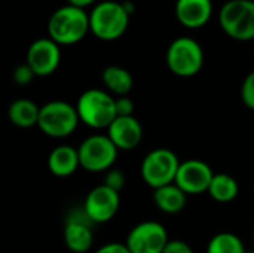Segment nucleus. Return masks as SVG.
<instances>
[{
	"mask_svg": "<svg viewBox=\"0 0 254 253\" xmlns=\"http://www.w3.org/2000/svg\"><path fill=\"white\" fill-rule=\"evenodd\" d=\"M89 31V13L71 4L58 7L48 19L49 37L60 46L76 45Z\"/></svg>",
	"mask_w": 254,
	"mask_h": 253,
	"instance_id": "obj_1",
	"label": "nucleus"
},
{
	"mask_svg": "<svg viewBox=\"0 0 254 253\" xmlns=\"http://www.w3.org/2000/svg\"><path fill=\"white\" fill-rule=\"evenodd\" d=\"M91 33L100 40H116L125 34L129 25V10L124 3L106 0L97 3L89 12Z\"/></svg>",
	"mask_w": 254,
	"mask_h": 253,
	"instance_id": "obj_2",
	"label": "nucleus"
},
{
	"mask_svg": "<svg viewBox=\"0 0 254 253\" xmlns=\"http://www.w3.org/2000/svg\"><path fill=\"white\" fill-rule=\"evenodd\" d=\"M80 121L95 130H107L118 118L116 97L98 88L86 89L80 94L76 103Z\"/></svg>",
	"mask_w": 254,
	"mask_h": 253,
	"instance_id": "obj_3",
	"label": "nucleus"
},
{
	"mask_svg": "<svg viewBox=\"0 0 254 253\" xmlns=\"http://www.w3.org/2000/svg\"><path fill=\"white\" fill-rule=\"evenodd\" d=\"M165 60L176 76L192 78L204 67V49L193 37L182 36L170 43Z\"/></svg>",
	"mask_w": 254,
	"mask_h": 253,
	"instance_id": "obj_4",
	"label": "nucleus"
},
{
	"mask_svg": "<svg viewBox=\"0 0 254 253\" xmlns=\"http://www.w3.org/2000/svg\"><path fill=\"white\" fill-rule=\"evenodd\" d=\"M80 122L76 106L63 100H54L40 107L37 127L43 134L54 139H64L74 133Z\"/></svg>",
	"mask_w": 254,
	"mask_h": 253,
	"instance_id": "obj_5",
	"label": "nucleus"
},
{
	"mask_svg": "<svg viewBox=\"0 0 254 253\" xmlns=\"http://www.w3.org/2000/svg\"><path fill=\"white\" fill-rule=\"evenodd\" d=\"M219 24L235 40H254V0L226 1L219 10Z\"/></svg>",
	"mask_w": 254,
	"mask_h": 253,
	"instance_id": "obj_6",
	"label": "nucleus"
},
{
	"mask_svg": "<svg viewBox=\"0 0 254 253\" xmlns=\"http://www.w3.org/2000/svg\"><path fill=\"white\" fill-rule=\"evenodd\" d=\"M180 164L179 157L171 149H153L141 163V177L153 189L176 183Z\"/></svg>",
	"mask_w": 254,
	"mask_h": 253,
	"instance_id": "obj_7",
	"label": "nucleus"
},
{
	"mask_svg": "<svg viewBox=\"0 0 254 253\" xmlns=\"http://www.w3.org/2000/svg\"><path fill=\"white\" fill-rule=\"evenodd\" d=\"M80 167L89 173L109 171L116 163L119 149L107 134H94L86 137L77 148Z\"/></svg>",
	"mask_w": 254,
	"mask_h": 253,
	"instance_id": "obj_8",
	"label": "nucleus"
},
{
	"mask_svg": "<svg viewBox=\"0 0 254 253\" xmlns=\"http://www.w3.org/2000/svg\"><path fill=\"white\" fill-rule=\"evenodd\" d=\"M168 242V233L162 224L144 221L128 233L125 245L131 253H162Z\"/></svg>",
	"mask_w": 254,
	"mask_h": 253,
	"instance_id": "obj_9",
	"label": "nucleus"
},
{
	"mask_svg": "<svg viewBox=\"0 0 254 253\" xmlns=\"http://www.w3.org/2000/svg\"><path fill=\"white\" fill-rule=\"evenodd\" d=\"M121 207L119 192L106 185H98L89 191L83 203V212L92 224H106L112 221Z\"/></svg>",
	"mask_w": 254,
	"mask_h": 253,
	"instance_id": "obj_10",
	"label": "nucleus"
},
{
	"mask_svg": "<svg viewBox=\"0 0 254 253\" xmlns=\"http://www.w3.org/2000/svg\"><path fill=\"white\" fill-rule=\"evenodd\" d=\"M214 177L211 167L202 160H188L180 164L176 185L186 195H199L208 192L210 183Z\"/></svg>",
	"mask_w": 254,
	"mask_h": 253,
	"instance_id": "obj_11",
	"label": "nucleus"
},
{
	"mask_svg": "<svg viewBox=\"0 0 254 253\" xmlns=\"http://www.w3.org/2000/svg\"><path fill=\"white\" fill-rule=\"evenodd\" d=\"M61 63V46L51 37L36 39L27 51V64L36 76L52 75Z\"/></svg>",
	"mask_w": 254,
	"mask_h": 253,
	"instance_id": "obj_12",
	"label": "nucleus"
},
{
	"mask_svg": "<svg viewBox=\"0 0 254 253\" xmlns=\"http://www.w3.org/2000/svg\"><path fill=\"white\" fill-rule=\"evenodd\" d=\"M92 222L83 212H73L65 222L64 243L67 249L73 253H86L94 243V233L91 228Z\"/></svg>",
	"mask_w": 254,
	"mask_h": 253,
	"instance_id": "obj_13",
	"label": "nucleus"
},
{
	"mask_svg": "<svg viewBox=\"0 0 254 253\" xmlns=\"http://www.w3.org/2000/svg\"><path fill=\"white\" fill-rule=\"evenodd\" d=\"M107 136L119 151H131L141 143L143 127L134 115L118 116L107 128Z\"/></svg>",
	"mask_w": 254,
	"mask_h": 253,
	"instance_id": "obj_14",
	"label": "nucleus"
},
{
	"mask_svg": "<svg viewBox=\"0 0 254 253\" xmlns=\"http://www.w3.org/2000/svg\"><path fill=\"white\" fill-rule=\"evenodd\" d=\"M176 16L186 28H201L213 16V0H177Z\"/></svg>",
	"mask_w": 254,
	"mask_h": 253,
	"instance_id": "obj_15",
	"label": "nucleus"
},
{
	"mask_svg": "<svg viewBox=\"0 0 254 253\" xmlns=\"http://www.w3.org/2000/svg\"><path fill=\"white\" fill-rule=\"evenodd\" d=\"M80 167L77 149L60 145L52 149L48 157V169L57 177H68Z\"/></svg>",
	"mask_w": 254,
	"mask_h": 253,
	"instance_id": "obj_16",
	"label": "nucleus"
},
{
	"mask_svg": "<svg viewBox=\"0 0 254 253\" xmlns=\"http://www.w3.org/2000/svg\"><path fill=\"white\" fill-rule=\"evenodd\" d=\"M40 106H37L33 100L18 98L10 103L7 109L9 121L19 128H30L39 124Z\"/></svg>",
	"mask_w": 254,
	"mask_h": 253,
	"instance_id": "obj_17",
	"label": "nucleus"
},
{
	"mask_svg": "<svg viewBox=\"0 0 254 253\" xmlns=\"http://www.w3.org/2000/svg\"><path fill=\"white\" fill-rule=\"evenodd\" d=\"M153 191H155L153 201L161 212L167 215H176L185 209L188 195L176 183H171V185H167Z\"/></svg>",
	"mask_w": 254,
	"mask_h": 253,
	"instance_id": "obj_18",
	"label": "nucleus"
},
{
	"mask_svg": "<svg viewBox=\"0 0 254 253\" xmlns=\"http://www.w3.org/2000/svg\"><path fill=\"white\" fill-rule=\"evenodd\" d=\"M104 86L116 97H125L134 86L132 75L121 66H109L101 75Z\"/></svg>",
	"mask_w": 254,
	"mask_h": 253,
	"instance_id": "obj_19",
	"label": "nucleus"
},
{
	"mask_svg": "<svg viewBox=\"0 0 254 253\" xmlns=\"http://www.w3.org/2000/svg\"><path fill=\"white\" fill-rule=\"evenodd\" d=\"M208 194L217 203H231L238 197L240 185L235 177L226 173H217L210 183Z\"/></svg>",
	"mask_w": 254,
	"mask_h": 253,
	"instance_id": "obj_20",
	"label": "nucleus"
},
{
	"mask_svg": "<svg viewBox=\"0 0 254 253\" xmlns=\"http://www.w3.org/2000/svg\"><path fill=\"white\" fill-rule=\"evenodd\" d=\"M207 253H247V251L237 234L219 233L208 242Z\"/></svg>",
	"mask_w": 254,
	"mask_h": 253,
	"instance_id": "obj_21",
	"label": "nucleus"
},
{
	"mask_svg": "<svg viewBox=\"0 0 254 253\" xmlns=\"http://www.w3.org/2000/svg\"><path fill=\"white\" fill-rule=\"evenodd\" d=\"M241 97H243V101L244 104L250 109L254 110V70L250 72L244 82H243V86H241Z\"/></svg>",
	"mask_w": 254,
	"mask_h": 253,
	"instance_id": "obj_22",
	"label": "nucleus"
},
{
	"mask_svg": "<svg viewBox=\"0 0 254 253\" xmlns=\"http://www.w3.org/2000/svg\"><path fill=\"white\" fill-rule=\"evenodd\" d=\"M106 186H109L110 189L116 191V192H121L124 185H125V176L121 170H116V169H110L107 173H106V177H104V183Z\"/></svg>",
	"mask_w": 254,
	"mask_h": 253,
	"instance_id": "obj_23",
	"label": "nucleus"
},
{
	"mask_svg": "<svg viewBox=\"0 0 254 253\" xmlns=\"http://www.w3.org/2000/svg\"><path fill=\"white\" fill-rule=\"evenodd\" d=\"M34 72L31 70V67L25 63V64H19L15 70H13V73H12V78H13V82L15 84H18V85H21V86H25V85H28L33 79H34Z\"/></svg>",
	"mask_w": 254,
	"mask_h": 253,
	"instance_id": "obj_24",
	"label": "nucleus"
},
{
	"mask_svg": "<svg viewBox=\"0 0 254 253\" xmlns=\"http://www.w3.org/2000/svg\"><path fill=\"white\" fill-rule=\"evenodd\" d=\"M116 113H118V116H132L134 101L128 95L116 97Z\"/></svg>",
	"mask_w": 254,
	"mask_h": 253,
	"instance_id": "obj_25",
	"label": "nucleus"
},
{
	"mask_svg": "<svg viewBox=\"0 0 254 253\" xmlns=\"http://www.w3.org/2000/svg\"><path fill=\"white\" fill-rule=\"evenodd\" d=\"M162 253H195L192 246L185 240H170Z\"/></svg>",
	"mask_w": 254,
	"mask_h": 253,
	"instance_id": "obj_26",
	"label": "nucleus"
},
{
	"mask_svg": "<svg viewBox=\"0 0 254 253\" xmlns=\"http://www.w3.org/2000/svg\"><path fill=\"white\" fill-rule=\"evenodd\" d=\"M95 253H131L125 243H107L101 246Z\"/></svg>",
	"mask_w": 254,
	"mask_h": 253,
	"instance_id": "obj_27",
	"label": "nucleus"
},
{
	"mask_svg": "<svg viewBox=\"0 0 254 253\" xmlns=\"http://www.w3.org/2000/svg\"><path fill=\"white\" fill-rule=\"evenodd\" d=\"M95 1H97V0H68V4L85 9V7H88V6L94 4Z\"/></svg>",
	"mask_w": 254,
	"mask_h": 253,
	"instance_id": "obj_28",
	"label": "nucleus"
},
{
	"mask_svg": "<svg viewBox=\"0 0 254 253\" xmlns=\"http://www.w3.org/2000/svg\"><path fill=\"white\" fill-rule=\"evenodd\" d=\"M247 253H254V251H250V252H247Z\"/></svg>",
	"mask_w": 254,
	"mask_h": 253,
	"instance_id": "obj_29",
	"label": "nucleus"
},
{
	"mask_svg": "<svg viewBox=\"0 0 254 253\" xmlns=\"http://www.w3.org/2000/svg\"><path fill=\"white\" fill-rule=\"evenodd\" d=\"M253 240H254V230H253Z\"/></svg>",
	"mask_w": 254,
	"mask_h": 253,
	"instance_id": "obj_30",
	"label": "nucleus"
}]
</instances>
